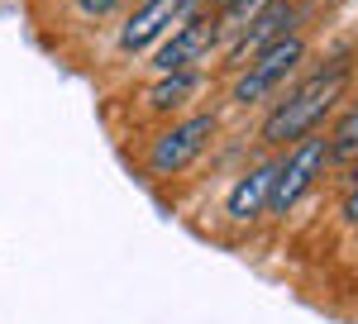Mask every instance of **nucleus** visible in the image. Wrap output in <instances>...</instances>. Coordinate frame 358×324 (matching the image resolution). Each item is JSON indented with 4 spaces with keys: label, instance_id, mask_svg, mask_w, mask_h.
Wrapping results in <instances>:
<instances>
[{
    "label": "nucleus",
    "instance_id": "obj_1",
    "mask_svg": "<svg viewBox=\"0 0 358 324\" xmlns=\"http://www.w3.org/2000/svg\"><path fill=\"white\" fill-rule=\"evenodd\" d=\"M349 77H354V57L349 53H339L334 62H320V67L301 72V77L277 96V105L268 110V119H263V129H258V143H268V148H292V143H301V138L320 134L334 119L339 101L349 96Z\"/></svg>",
    "mask_w": 358,
    "mask_h": 324
},
{
    "label": "nucleus",
    "instance_id": "obj_2",
    "mask_svg": "<svg viewBox=\"0 0 358 324\" xmlns=\"http://www.w3.org/2000/svg\"><path fill=\"white\" fill-rule=\"evenodd\" d=\"M306 62H310V38H306V34L282 38V43H273V48H263V53L253 57L244 72H234L229 101H234L239 110L273 101V96H282V91H287V86L306 72Z\"/></svg>",
    "mask_w": 358,
    "mask_h": 324
},
{
    "label": "nucleus",
    "instance_id": "obj_3",
    "mask_svg": "<svg viewBox=\"0 0 358 324\" xmlns=\"http://www.w3.org/2000/svg\"><path fill=\"white\" fill-rule=\"evenodd\" d=\"M310 20H315V0H273V5H263L234 38H224L229 53L220 57V67L224 72H244L263 48H273V43L292 38V34H306Z\"/></svg>",
    "mask_w": 358,
    "mask_h": 324
},
{
    "label": "nucleus",
    "instance_id": "obj_4",
    "mask_svg": "<svg viewBox=\"0 0 358 324\" xmlns=\"http://www.w3.org/2000/svg\"><path fill=\"white\" fill-rule=\"evenodd\" d=\"M220 134V110H196V115H182L177 124H167L163 134L148 143V172L153 177H177V172H187L206 148H210V138Z\"/></svg>",
    "mask_w": 358,
    "mask_h": 324
},
{
    "label": "nucleus",
    "instance_id": "obj_5",
    "mask_svg": "<svg viewBox=\"0 0 358 324\" xmlns=\"http://www.w3.org/2000/svg\"><path fill=\"white\" fill-rule=\"evenodd\" d=\"M330 167V143H325V129L320 134L301 138V143H292V148H282L277 153V182H273V200H268V215H292L296 205H301V196L315 182H320V172Z\"/></svg>",
    "mask_w": 358,
    "mask_h": 324
},
{
    "label": "nucleus",
    "instance_id": "obj_6",
    "mask_svg": "<svg viewBox=\"0 0 358 324\" xmlns=\"http://www.w3.org/2000/svg\"><path fill=\"white\" fill-rule=\"evenodd\" d=\"M224 48V29L215 10H201V15H187L167 29V38L148 53V67L163 77V72H182V67H201L206 57Z\"/></svg>",
    "mask_w": 358,
    "mask_h": 324
},
{
    "label": "nucleus",
    "instance_id": "obj_7",
    "mask_svg": "<svg viewBox=\"0 0 358 324\" xmlns=\"http://www.w3.org/2000/svg\"><path fill=\"white\" fill-rule=\"evenodd\" d=\"M177 20H187V0H138L129 10V20L120 24V53L124 57L153 53Z\"/></svg>",
    "mask_w": 358,
    "mask_h": 324
},
{
    "label": "nucleus",
    "instance_id": "obj_8",
    "mask_svg": "<svg viewBox=\"0 0 358 324\" xmlns=\"http://www.w3.org/2000/svg\"><path fill=\"white\" fill-rule=\"evenodd\" d=\"M273 182H277V158L258 162L253 172H244L229 196H224V215L234 219V224H253V219L268 215V200H273Z\"/></svg>",
    "mask_w": 358,
    "mask_h": 324
},
{
    "label": "nucleus",
    "instance_id": "obj_9",
    "mask_svg": "<svg viewBox=\"0 0 358 324\" xmlns=\"http://www.w3.org/2000/svg\"><path fill=\"white\" fill-rule=\"evenodd\" d=\"M201 91H206V67H182V72H163V77L153 81L143 91V105L153 110V115H177Z\"/></svg>",
    "mask_w": 358,
    "mask_h": 324
},
{
    "label": "nucleus",
    "instance_id": "obj_10",
    "mask_svg": "<svg viewBox=\"0 0 358 324\" xmlns=\"http://www.w3.org/2000/svg\"><path fill=\"white\" fill-rule=\"evenodd\" d=\"M325 143H330V167H354V158H358V101L344 115H334Z\"/></svg>",
    "mask_w": 358,
    "mask_h": 324
},
{
    "label": "nucleus",
    "instance_id": "obj_11",
    "mask_svg": "<svg viewBox=\"0 0 358 324\" xmlns=\"http://www.w3.org/2000/svg\"><path fill=\"white\" fill-rule=\"evenodd\" d=\"M110 10H120V0H77V15L82 20H106Z\"/></svg>",
    "mask_w": 358,
    "mask_h": 324
},
{
    "label": "nucleus",
    "instance_id": "obj_12",
    "mask_svg": "<svg viewBox=\"0 0 358 324\" xmlns=\"http://www.w3.org/2000/svg\"><path fill=\"white\" fill-rule=\"evenodd\" d=\"M344 224H349V229H358V182L349 186V196H344Z\"/></svg>",
    "mask_w": 358,
    "mask_h": 324
},
{
    "label": "nucleus",
    "instance_id": "obj_13",
    "mask_svg": "<svg viewBox=\"0 0 358 324\" xmlns=\"http://www.w3.org/2000/svg\"><path fill=\"white\" fill-rule=\"evenodd\" d=\"M224 5H229V0H210V10H215V15H220V10H224Z\"/></svg>",
    "mask_w": 358,
    "mask_h": 324
}]
</instances>
